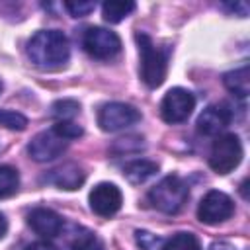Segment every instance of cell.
Listing matches in <instances>:
<instances>
[{
    "label": "cell",
    "instance_id": "cell-5",
    "mask_svg": "<svg viewBox=\"0 0 250 250\" xmlns=\"http://www.w3.org/2000/svg\"><path fill=\"white\" fill-rule=\"evenodd\" d=\"M82 47L92 59L109 61V59L119 55L121 39L111 29H105V27H100V25H92L82 35Z\"/></svg>",
    "mask_w": 250,
    "mask_h": 250
},
{
    "label": "cell",
    "instance_id": "cell-20",
    "mask_svg": "<svg viewBox=\"0 0 250 250\" xmlns=\"http://www.w3.org/2000/svg\"><path fill=\"white\" fill-rule=\"evenodd\" d=\"M0 127L12 129V131H23L27 127V117L20 111L12 109H0Z\"/></svg>",
    "mask_w": 250,
    "mask_h": 250
},
{
    "label": "cell",
    "instance_id": "cell-7",
    "mask_svg": "<svg viewBox=\"0 0 250 250\" xmlns=\"http://www.w3.org/2000/svg\"><path fill=\"white\" fill-rule=\"evenodd\" d=\"M195 107V96L186 88H172L164 94L160 102V117L170 123H184Z\"/></svg>",
    "mask_w": 250,
    "mask_h": 250
},
{
    "label": "cell",
    "instance_id": "cell-16",
    "mask_svg": "<svg viewBox=\"0 0 250 250\" xmlns=\"http://www.w3.org/2000/svg\"><path fill=\"white\" fill-rule=\"evenodd\" d=\"M133 10H135V2H131V0H125V2L111 0V2L102 4V16H104V20L107 23H119V21H123Z\"/></svg>",
    "mask_w": 250,
    "mask_h": 250
},
{
    "label": "cell",
    "instance_id": "cell-18",
    "mask_svg": "<svg viewBox=\"0 0 250 250\" xmlns=\"http://www.w3.org/2000/svg\"><path fill=\"white\" fill-rule=\"evenodd\" d=\"M20 188V174L16 168L2 164L0 166V199L12 197Z\"/></svg>",
    "mask_w": 250,
    "mask_h": 250
},
{
    "label": "cell",
    "instance_id": "cell-26",
    "mask_svg": "<svg viewBox=\"0 0 250 250\" xmlns=\"http://www.w3.org/2000/svg\"><path fill=\"white\" fill-rule=\"evenodd\" d=\"M223 8L225 10H229V12H232V14H238L240 18H246L248 16V4L246 2H227V4H223Z\"/></svg>",
    "mask_w": 250,
    "mask_h": 250
},
{
    "label": "cell",
    "instance_id": "cell-1",
    "mask_svg": "<svg viewBox=\"0 0 250 250\" xmlns=\"http://www.w3.org/2000/svg\"><path fill=\"white\" fill-rule=\"evenodd\" d=\"M27 57L41 70H59L70 59L68 37L59 29H41L27 41Z\"/></svg>",
    "mask_w": 250,
    "mask_h": 250
},
{
    "label": "cell",
    "instance_id": "cell-9",
    "mask_svg": "<svg viewBox=\"0 0 250 250\" xmlns=\"http://www.w3.org/2000/svg\"><path fill=\"white\" fill-rule=\"evenodd\" d=\"M68 146V141L62 139L53 127L47 131L37 133L29 145H27V152L35 162H51L55 158H59Z\"/></svg>",
    "mask_w": 250,
    "mask_h": 250
},
{
    "label": "cell",
    "instance_id": "cell-13",
    "mask_svg": "<svg viewBox=\"0 0 250 250\" xmlns=\"http://www.w3.org/2000/svg\"><path fill=\"white\" fill-rule=\"evenodd\" d=\"M45 180H47L49 184L57 186L59 189L74 191V189H78V188L84 184L86 174H84V170H82L78 164L66 162V164L59 166V168H53V170L45 176Z\"/></svg>",
    "mask_w": 250,
    "mask_h": 250
},
{
    "label": "cell",
    "instance_id": "cell-2",
    "mask_svg": "<svg viewBox=\"0 0 250 250\" xmlns=\"http://www.w3.org/2000/svg\"><path fill=\"white\" fill-rule=\"evenodd\" d=\"M139 55H141V80L148 88H158L166 80L168 72V51L158 47L146 33H137Z\"/></svg>",
    "mask_w": 250,
    "mask_h": 250
},
{
    "label": "cell",
    "instance_id": "cell-4",
    "mask_svg": "<svg viewBox=\"0 0 250 250\" xmlns=\"http://www.w3.org/2000/svg\"><path fill=\"white\" fill-rule=\"evenodd\" d=\"M242 143L234 133L219 135L209 152V166L217 174H229L242 162Z\"/></svg>",
    "mask_w": 250,
    "mask_h": 250
},
{
    "label": "cell",
    "instance_id": "cell-11",
    "mask_svg": "<svg viewBox=\"0 0 250 250\" xmlns=\"http://www.w3.org/2000/svg\"><path fill=\"white\" fill-rule=\"evenodd\" d=\"M232 121V109L227 104H211L197 117V131L205 137H219Z\"/></svg>",
    "mask_w": 250,
    "mask_h": 250
},
{
    "label": "cell",
    "instance_id": "cell-3",
    "mask_svg": "<svg viewBox=\"0 0 250 250\" xmlns=\"http://www.w3.org/2000/svg\"><path fill=\"white\" fill-rule=\"evenodd\" d=\"M189 199V188L188 184L176 176V174H170V176H164L154 188H150L148 191V201L154 209H158L160 213H166V215H176L184 205L186 201Z\"/></svg>",
    "mask_w": 250,
    "mask_h": 250
},
{
    "label": "cell",
    "instance_id": "cell-28",
    "mask_svg": "<svg viewBox=\"0 0 250 250\" xmlns=\"http://www.w3.org/2000/svg\"><path fill=\"white\" fill-rule=\"evenodd\" d=\"M209 250H232V246L227 244V242H213V244L209 246Z\"/></svg>",
    "mask_w": 250,
    "mask_h": 250
},
{
    "label": "cell",
    "instance_id": "cell-25",
    "mask_svg": "<svg viewBox=\"0 0 250 250\" xmlns=\"http://www.w3.org/2000/svg\"><path fill=\"white\" fill-rule=\"evenodd\" d=\"M139 137H127V139H117L111 146V152L115 154H123V152H137L141 150V146H131V143H135Z\"/></svg>",
    "mask_w": 250,
    "mask_h": 250
},
{
    "label": "cell",
    "instance_id": "cell-19",
    "mask_svg": "<svg viewBox=\"0 0 250 250\" xmlns=\"http://www.w3.org/2000/svg\"><path fill=\"white\" fill-rule=\"evenodd\" d=\"M78 113H80V104L76 100H70V98L57 100L51 105V117L57 121H72Z\"/></svg>",
    "mask_w": 250,
    "mask_h": 250
},
{
    "label": "cell",
    "instance_id": "cell-12",
    "mask_svg": "<svg viewBox=\"0 0 250 250\" xmlns=\"http://www.w3.org/2000/svg\"><path fill=\"white\" fill-rule=\"evenodd\" d=\"M27 225L35 234H39L43 240H51L61 234L64 223L59 213L47 207H35L27 213Z\"/></svg>",
    "mask_w": 250,
    "mask_h": 250
},
{
    "label": "cell",
    "instance_id": "cell-30",
    "mask_svg": "<svg viewBox=\"0 0 250 250\" xmlns=\"http://www.w3.org/2000/svg\"><path fill=\"white\" fill-rule=\"evenodd\" d=\"M0 92H2V82H0Z\"/></svg>",
    "mask_w": 250,
    "mask_h": 250
},
{
    "label": "cell",
    "instance_id": "cell-14",
    "mask_svg": "<svg viewBox=\"0 0 250 250\" xmlns=\"http://www.w3.org/2000/svg\"><path fill=\"white\" fill-rule=\"evenodd\" d=\"M223 84L232 96L244 100L250 94V68H248V64H242L234 70L225 72L223 74Z\"/></svg>",
    "mask_w": 250,
    "mask_h": 250
},
{
    "label": "cell",
    "instance_id": "cell-23",
    "mask_svg": "<svg viewBox=\"0 0 250 250\" xmlns=\"http://www.w3.org/2000/svg\"><path fill=\"white\" fill-rule=\"evenodd\" d=\"M53 129H55L62 139H66V141L78 139V137H82V133H84V129H82L80 125H76L74 121H57V123L53 125Z\"/></svg>",
    "mask_w": 250,
    "mask_h": 250
},
{
    "label": "cell",
    "instance_id": "cell-10",
    "mask_svg": "<svg viewBox=\"0 0 250 250\" xmlns=\"http://www.w3.org/2000/svg\"><path fill=\"white\" fill-rule=\"evenodd\" d=\"M90 209L100 215V217H111L121 209L123 203V195L121 189L115 184L109 182H102L98 186H94V189L90 191Z\"/></svg>",
    "mask_w": 250,
    "mask_h": 250
},
{
    "label": "cell",
    "instance_id": "cell-27",
    "mask_svg": "<svg viewBox=\"0 0 250 250\" xmlns=\"http://www.w3.org/2000/svg\"><path fill=\"white\" fill-rule=\"evenodd\" d=\"M23 250H59V246H55L51 240H35L27 244Z\"/></svg>",
    "mask_w": 250,
    "mask_h": 250
},
{
    "label": "cell",
    "instance_id": "cell-29",
    "mask_svg": "<svg viewBox=\"0 0 250 250\" xmlns=\"http://www.w3.org/2000/svg\"><path fill=\"white\" fill-rule=\"evenodd\" d=\"M6 232H8V221H6V217L0 213V238H4Z\"/></svg>",
    "mask_w": 250,
    "mask_h": 250
},
{
    "label": "cell",
    "instance_id": "cell-15",
    "mask_svg": "<svg viewBox=\"0 0 250 250\" xmlns=\"http://www.w3.org/2000/svg\"><path fill=\"white\" fill-rule=\"evenodd\" d=\"M156 172H158V164L152 160H146V158H137L123 166V176L131 184H145Z\"/></svg>",
    "mask_w": 250,
    "mask_h": 250
},
{
    "label": "cell",
    "instance_id": "cell-24",
    "mask_svg": "<svg viewBox=\"0 0 250 250\" xmlns=\"http://www.w3.org/2000/svg\"><path fill=\"white\" fill-rule=\"evenodd\" d=\"M64 8L72 18H86L90 12H94L96 4L94 2H66Z\"/></svg>",
    "mask_w": 250,
    "mask_h": 250
},
{
    "label": "cell",
    "instance_id": "cell-17",
    "mask_svg": "<svg viewBox=\"0 0 250 250\" xmlns=\"http://www.w3.org/2000/svg\"><path fill=\"white\" fill-rule=\"evenodd\" d=\"M162 250H201L199 238L193 232H176L170 238H164Z\"/></svg>",
    "mask_w": 250,
    "mask_h": 250
},
{
    "label": "cell",
    "instance_id": "cell-21",
    "mask_svg": "<svg viewBox=\"0 0 250 250\" xmlns=\"http://www.w3.org/2000/svg\"><path fill=\"white\" fill-rule=\"evenodd\" d=\"M72 250H104V244L100 242L98 236H94L92 232L84 230L82 234H76L74 240L70 242Z\"/></svg>",
    "mask_w": 250,
    "mask_h": 250
},
{
    "label": "cell",
    "instance_id": "cell-8",
    "mask_svg": "<svg viewBox=\"0 0 250 250\" xmlns=\"http://www.w3.org/2000/svg\"><path fill=\"white\" fill-rule=\"evenodd\" d=\"M232 213H234L232 199L225 191H219V189L207 191L197 205V219L205 225H219L230 219Z\"/></svg>",
    "mask_w": 250,
    "mask_h": 250
},
{
    "label": "cell",
    "instance_id": "cell-6",
    "mask_svg": "<svg viewBox=\"0 0 250 250\" xmlns=\"http://www.w3.org/2000/svg\"><path fill=\"white\" fill-rule=\"evenodd\" d=\"M139 121H141V111L135 105L125 104V102L104 104L98 111V125L107 133L127 129V127H131Z\"/></svg>",
    "mask_w": 250,
    "mask_h": 250
},
{
    "label": "cell",
    "instance_id": "cell-22",
    "mask_svg": "<svg viewBox=\"0 0 250 250\" xmlns=\"http://www.w3.org/2000/svg\"><path fill=\"white\" fill-rule=\"evenodd\" d=\"M135 240H137L141 250H162L164 248V238H160L148 230H137Z\"/></svg>",
    "mask_w": 250,
    "mask_h": 250
}]
</instances>
